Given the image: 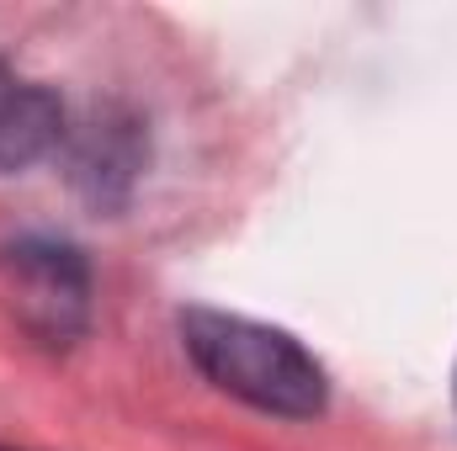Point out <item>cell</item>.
I'll use <instances>...</instances> for the list:
<instances>
[{
    "mask_svg": "<svg viewBox=\"0 0 457 451\" xmlns=\"http://www.w3.org/2000/svg\"><path fill=\"white\" fill-rule=\"evenodd\" d=\"M187 356L197 361V372L224 388L234 398H245L250 409L282 414V420H314L325 409V366L287 335L239 314H213V308H192L181 319Z\"/></svg>",
    "mask_w": 457,
    "mask_h": 451,
    "instance_id": "cell-1",
    "label": "cell"
},
{
    "mask_svg": "<svg viewBox=\"0 0 457 451\" xmlns=\"http://www.w3.org/2000/svg\"><path fill=\"white\" fill-rule=\"evenodd\" d=\"M11 287H16V308L21 319L48 340H70L86 324V303H91V282L75 250L64 244H21L11 250Z\"/></svg>",
    "mask_w": 457,
    "mask_h": 451,
    "instance_id": "cell-2",
    "label": "cell"
},
{
    "mask_svg": "<svg viewBox=\"0 0 457 451\" xmlns=\"http://www.w3.org/2000/svg\"><path fill=\"white\" fill-rule=\"evenodd\" d=\"M64 138V107L54 91L11 75L0 64V170L37 165Z\"/></svg>",
    "mask_w": 457,
    "mask_h": 451,
    "instance_id": "cell-3",
    "label": "cell"
}]
</instances>
